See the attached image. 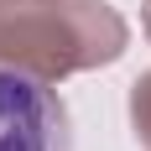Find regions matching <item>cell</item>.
Returning <instances> with one entry per match:
<instances>
[{"label":"cell","instance_id":"6da1fadb","mask_svg":"<svg viewBox=\"0 0 151 151\" xmlns=\"http://www.w3.org/2000/svg\"><path fill=\"white\" fill-rule=\"evenodd\" d=\"M0 151H73L68 104L21 63H0Z\"/></svg>","mask_w":151,"mask_h":151}]
</instances>
